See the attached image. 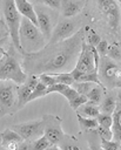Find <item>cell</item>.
Listing matches in <instances>:
<instances>
[{
	"instance_id": "cell-14",
	"label": "cell",
	"mask_w": 121,
	"mask_h": 150,
	"mask_svg": "<svg viewBox=\"0 0 121 150\" xmlns=\"http://www.w3.org/2000/svg\"><path fill=\"white\" fill-rule=\"evenodd\" d=\"M85 5V0H61L59 9L62 18H74L82 12Z\"/></svg>"
},
{
	"instance_id": "cell-38",
	"label": "cell",
	"mask_w": 121,
	"mask_h": 150,
	"mask_svg": "<svg viewBox=\"0 0 121 150\" xmlns=\"http://www.w3.org/2000/svg\"><path fill=\"white\" fill-rule=\"evenodd\" d=\"M0 148H1V135H0Z\"/></svg>"
},
{
	"instance_id": "cell-13",
	"label": "cell",
	"mask_w": 121,
	"mask_h": 150,
	"mask_svg": "<svg viewBox=\"0 0 121 150\" xmlns=\"http://www.w3.org/2000/svg\"><path fill=\"white\" fill-rule=\"evenodd\" d=\"M39 82V77L38 75H33V74H28L27 79L23 83L18 84L16 87V94H18V107L19 110L28 103V97L32 94L34 87L36 86V83Z\"/></svg>"
},
{
	"instance_id": "cell-12",
	"label": "cell",
	"mask_w": 121,
	"mask_h": 150,
	"mask_svg": "<svg viewBox=\"0 0 121 150\" xmlns=\"http://www.w3.org/2000/svg\"><path fill=\"white\" fill-rule=\"evenodd\" d=\"M34 11L36 14V21H38V27L40 29V32L42 33L43 38L48 41L53 30V20H52V15L51 13L47 11V8L36 5L34 6Z\"/></svg>"
},
{
	"instance_id": "cell-4",
	"label": "cell",
	"mask_w": 121,
	"mask_h": 150,
	"mask_svg": "<svg viewBox=\"0 0 121 150\" xmlns=\"http://www.w3.org/2000/svg\"><path fill=\"white\" fill-rule=\"evenodd\" d=\"M99 57L100 56H99L95 47L86 43L85 38H83V41L81 43V49H80V53L76 59V63H75L74 68L69 71L70 75L73 76L74 81H78L86 73L98 70Z\"/></svg>"
},
{
	"instance_id": "cell-22",
	"label": "cell",
	"mask_w": 121,
	"mask_h": 150,
	"mask_svg": "<svg viewBox=\"0 0 121 150\" xmlns=\"http://www.w3.org/2000/svg\"><path fill=\"white\" fill-rule=\"evenodd\" d=\"M29 143H31V149H33V150H45V149L55 148L54 145H52V143L47 139V137L45 135H41L40 137L35 138L34 141H32Z\"/></svg>"
},
{
	"instance_id": "cell-2",
	"label": "cell",
	"mask_w": 121,
	"mask_h": 150,
	"mask_svg": "<svg viewBox=\"0 0 121 150\" xmlns=\"http://www.w3.org/2000/svg\"><path fill=\"white\" fill-rule=\"evenodd\" d=\"M14 49L15 47L11 42L8 49L0 55V80L12 81L16 84H21L26 81L28 74H26L22 69L21 62L14 54Z\"/></svg>"
},
{
	"instance_id": "cell-16",
	"label": "cell",
	"mask_w": 121,
	"mask_h": 150,
	"mask_svg": "<svg viewBox=\"0 0 121 150\" xmlns=\"http://www.w3.org/2000/svg\"><path fill=\"white\" fill-rule=\"evenodd\" d=\"M110 130H112V139L120 142L121 141V104H120V100L117 101L116 107H115L114 111L112 112Z\"/></svg>"
},
{
	"instance_id": "cell-15",
	"label": "cell",
	"mask_w": 121,
	"mask_h": 150,
	"mask_svg": "<svg viewBox=\"0 0 121 150\" xmlns=\"http://www.w3.org/2000/svg\"><path fill=\"white\" fill-rule=\"evenodd\" d=\"M120 100V88H115V90H110L108 93H105L100 104H99V110L101 112H106V114H110L114 111L117 101Z\"/></svg>"
},
{
	"instance_id": "cell-11",
	"label": "cell",
	"mask_w": 121,
	"mask_h": 150,
	"mask_svg": "<svg viewBox=\"0 0 121 150\" xmlns=\"http://www.w3.org/2000/svg\"><path fill=\"white\" fill-rule=\"evenodd\" d=\"M43 127H45V120L42 117L39 120L14 124V125H12V129L14 131H16L22 137L23 141L32 142L35 138L43 135Z\"/></svg>"
},
{
	"instance_id": "cell-10",
	"label": "cell",
	"mask_w": 121,
	"mask_h": 150,
	"mask_svg": "<svg viewBox=\"0 0 121 150\" xmlns=\"http://www.w3.org/2000/svg\"><path fill=\"white\" fill-rule=\"evenodd\" d=\"M81 28V21L76 19H69V18H63L58 22L55 27H53L51 38L48 40V43H54L62 41L69 36H72L76 30Z\"/></svg>"
},
{
	"instance_id": "cell-24",
	"label": "cell",
	"mask_w": 121,
	"mask_h": 150,
	"mask_svg": "<svg viewBox=\"0 0 121 150\" xmlns=\"http://www.w3.org/2000/svg\"><path fill=\"white\" fill-rule=\"evenodd\" d=\"M106 56H108L109 59L120 62L121 60V48H120V43L119 42H114L112 45H108V50Z\"/></svg>"
},
{
	"instance_id": "cell-29",
	"label": "cell",
	"mask_w": 121,
	"mask_h": 150,
	"mask_svg": "<svg viewBox=\"0 0 121 150\" xmlns=\"http://www.w3.org/2000/svg\"><path fill=\"white\" fill-rule=\"evenodd\" d=\"M38 77H39V81L42 82L46 87H49V86L56 83L55 75L53 73H42V74H39Z\"/></svg>"
},
{
	"instance_id": "cell-5",
	"label": "cell",
	"mask_w": 121,
	"mask_h": 150,
	"mask_svg": "<svg viewBox=\"0 0 121 150\" xmlns=\"http://www.w3.org/2000/svg\"><path fill=\"white\" fill-rule=\"evenodd\" d=\"M0 2H1V11L4 15V20L9 30L11 42L15 47V49L22 54L23 50H22V47L19 40V27H20L21 16L15 6V1L14 0H0Z\"/></svg>"
},
{
	"instance_id": "cell-21",
	"label": "cell",
	"mask_w": 121,
	"mask_h": 150,
	"mask_svg": "<svg viewBox=\"0 0 121 150\" xmlns=\"http://www.w3.org/2000/svg\"><path fill=\"white\" fill-rule=\"evenodd\" d=\"M79 125L82 131H94L95 128L98 127V121L95 117H85L79 114H76Z\"/></svg>"
},
{
	"instance_id": "cell-35",
	"label": "cell",
	"mask_w": 121,
	"mask_h": 150,
	"mask_svg": "<svg viewBox=\"0 0 121 150\" xmlns=\"http://www.w3.org/2000/svg\"><path fill=\"white\" fill-rule=\"evenodd\" d=\"M38 4H42L45 6H47L51 9H59L60 8V1L61 0H35Z\"/></svg>"
},
{
	"instance_id": "cell-25",
	"label": "cell",
	"mask_w": 121,
	"mask_h": 150,
	"mask_svg": "<svg viewBox=\"0 0 121 150\" xmlns=\"http://www.w3.org/2000/svg\"><path fill=\"white\" fill-rule=\"evenodd\" d=\"M46 95H47V87H46L42 82L39 81V82L36 83V86L34 87L32 94L29 95L28 102L34 101V100H36V98H39V97H42V96H46Z\"/></svg>"
},
{
	"instance_id": "cell-30",
	"label": "cell",
	"mask_w": 121,
	"mask_h": 150,
	"mask_svg": "<svg viewBox=\"0 0 121 150\" xmlns=\"http://www.w3.org/2000/svg\"><path fill=\"white\" fill-rule=\"evenodd\" d=\"M100 148L103 150H119L120 142H116L114 139H101Z\"/></svg>"
},
{
	"instance_id": "cell-23",
	"label": "cell",
	"mask_w": 121,
	"mask_h": 150,
	"mask_svg": "<svg viewBox=\"0 0 121 150\" xmlns=\"http://www.w3.org/2000/svg\"><path fill=\"white\" fill-rule=\"evenodd\" d=\"M101 40L99 33H96L93 28H89V27H85V42L88 43L89 46H93L95 47L99 41Z\"/></svg>"
},
{
	"instance_id": "cell-33",
	"label": "cell",
	"mask_w": 121,
	"mask_h": 150,
	"mask_svg": "<svg viewBox=\"0 0 121 150\" xmlns=\"http://www.w3.org/2000/svg\"><path fill=\"white\" fill-rule=\"evenodd\" d=\"M95 49L99 54V56H106L108 50V41L107 40H100L99 43L95 46Z\"/></svg>"
},
{
	"instance_id": "cell-9",
	"label": "cell",
	"mask_w": 121,
	"mask_h": 150,
	"mask_svg": "<svg viewBox=\"0 0 121 150\" xmlns=\"http://www.w3.org/2000/svg\"><path fill=\"white\" fill-rule=\"evenodd\" d=\"M45 127H43V135L47 139L55 146V149H60L61 143L63 142L66 134L62 130V120L56 115H43Z\"/></svg>"
},
{
	"instance_id": "cell-32",
	"label": "cell",
	"mask_w": 121,
	"mask_h": 150,
	"mask_svg": "<svg viewBox=\"0 0 121 150\" xmlns=\"http://www.w3.org/2000/svg\"><path fill=\"white\" fill-rule=\"evenodd\" d=\"M98 136L101 138V139H112V130L110 128H105V127H101L98 124V127L95 128L94 130Z\"/></svg>"
},
{
	"instance_id": "cell-36",
	"label": "cell",
	"mask_w": 121,
	"mask_h": 150,
	"mask_svg": "<svg viewBox=\"0 0 121 150\" xmlns=\"http://www.w3.org/2000/svg\"><path fill=\"white\" fill-rule=\"evenodd\" d=\"M4 38H9V30L4 19H0V40Z\"/></svg>"
},
{
	"instance_id": "cell-34",
	"label": "cell",
	"mask_w": 121,
	"mask_h": 150,
	"mask_svg": "<svg viewBox=\"0 0 121 150\" xmlns=\"http://www.w3.org/2000/svg\"><path fill=\"white\" fill-rule=\"evenodd\" d=\"M78 94H79V93H78V91H76L72 86H66V87H65V89L61 91V95H62L63 97H66L68 101H69V100H72V98H74Z\"/></svg>"
},
{
	"instance_id": "cell-27",
	"label": "cell",
	"mask_w": 121,
	"mask_h": 150,
	"mask_svg": "<svg viewBox=\"0 0 121 150\" xmlns=\"http://www.w3.org/2000/svg\"><path fill=\"white\" fill-rule=\"evenodd\" d=\"M54 75H55L56 82H59V83H63V84H67V86H72L73 82H74V79H73V76L70 75L69 71L54 73Z\"/></svg>"
},
{
	"instance_id": "cell-26",
	"label": "cell",
	"mask_w": 121,
	"mask_h": 150,
	"mask_svg": "<svg viewBox=\"0 0 121 150\" xmlns=\"http://www.w3.org/2000/svg\"><path fill=\"white\" fill-rule=\"evenodd\" d=\"M95 83L93 82H87V81H74L72 87L79 93V94H82V95H86L88 93V90L94 86Z\"/></svg>"
},
{
	"instance_id": "cell-19",
	"label": "cell",
	"mask_w": 121,
	"mask_h": 150,
	"mask_svg": "<svg viewBox=\"0 0 121 150\" xmlns=\"http://www.w3.org/2000/svg\"><path fill=\"white\" fill-rule=\"evenodd\" d=\"M0 135H1V148L8 143H21L23 141L22 137L16 131H14L12 128L2 130Z\"/></svg>"
},
{
	"instance_id": "cell-6",
	"label": "cell",
	"mask_w": 121,
	"mask_h": 150,
	"mask_svg": "<svg viewBox=\"0 0 121 150\" xmlns=\"http://www.w3.org/2000/svg\"><path fill=\"white\" fill-rule=\"evenodd\" d=\"M121 69L120 62H116L108 56H100L99 57V66H98V75L100 83L108 89L112 88H120L121 82Z\"/></svg>"
},
{
	"instance_id": "cell-1",
	"label": "cell",
	"mask_w": 121,
	"mask_h": 150,
	"mask_svg": "<svg viewBox=\"0 0 121 150\" xmlns=\"http://www.w3.org/2000/svg\"><path fill=\"white\" fill-rule=\"evenodd\" d=\"M83 38L85 27H81L72 36L62 41L47 43L35 52L22 53V69L26 74L33 75L70 71L76 63Z\"/></svg>"
},
{
	"instance_id": "cell-7",
	"label": "cell",
	"mask_w": 121,
	"mask_h": 150,
	"mask_svg": "<svg viewBox=\"0 0 121 150\" xmlns=\"http://www.w3.org/2000/svg\"><path fill=\"white\" fill-rule=\"evenodd\" d=\"M16 87L12 81L0 80V116L13 115L19 110Z\"/></svg>"
},
{
	"instance_id": "cell-18",
	"label": "cell",
	"mask_w": 121,
	"mask_h": 150,
	"mask_svg": "<svg viewBox=\"0 0 121 150\" xmlns=\"http://www.w3.org/2000/svg\"><path fill=\"white\" fill-rule=\"evenodd\" d=\"M106 93V88L102 86V84H94L89 90L88 93L86 94L87 96V102L88 103H92V104H95V105H99L103 95Z\"/></svg>"
},
{
	"instance_id": "cell-8",
	"label": "cell",
	"mask_w": 121,
	"mask_h": 150,
	"mask_svg": "<svg viewBox=\"0 0 121 150\" xmlns=\"http://www.w3.org/2000/svg\"><path fill=\"white\" fill-rule=\"evenodd\" d=\"M96 7L107 26L115 33L120 29V4L116 0H95Z\"/></svg>"
},
{
	"instance_id": "cell-31",
	"label": "cell",
	"mask_w": 121,
	"mask_h": 150,
	"mask_svg": "<svg viewBox=\"0 0 121 150\" xmlns=\"http://www.w3.org/2000/svg\"><path fill=\"white\" fill-rule=\"evenodd\" d=\"M68 102H69L70 108L74 109V110H76L81 104H83V103L87 102V96H86V95H82V94H78L74 98L69 100Z\"/></svg>"
},
{
	"instance_id": "cell-37",
	"label": "cell",
	"mask_w": 121,
	"mask_h": 150,
	"mask_svg": "<svg viewBox=\"0 0 121 150\" xmlns=\"http://www.w3.org/2000/svg\"><path fill=\"white\" fill-rule=\"evenodd\" d=\"M8 45H9V42H8V38H4V39L0 40V55L6 50L5 46H8Z\"/></svg>"
},
{
	"instance_id": "cell-3",
	"label": "cell",
	"mask_w": 121,
	"mask_h": 150,
	"mask_svg": "<svg viewBox=\"0 0 121 150\" xmlns=\"http://www.w3.org/2000/svg\"><path fill=\"white\" fill-rule=\"evenodd\" d=\"M19 40L23 53L39 50L46 45V39L43 38L39 27L25 16H22L20 20Z\"/></svg>"
},
{
	"instance_id": "cell-17",
	"label": "cell",
	"mask_w": 121,
	"mask_h": 150,
	"mask_svg": "<svg viewBox=\"0 0 121 150\" xmlns=\"http://www.w3.org/2000/svg\"><path fill=\"white\" fill-rule=\"evenodd\" d=\"M14 1H15V6H16L18 12L20 13V15L27 18L34 25L38 26L36 14H35V11H34V6L28 0H14Z\"/></svg>"
},
{
	"instance_id": "cell-20",
	"label": "cell",
	"mask_w": 121,
	"mask_h": 150,
	"mask_svg": "<svg viewBox=\"0 0 121 150\" xmlns=\"http://www.w3.org/2000/svg\"><path fill=\"white\" fill-rule=\"evenodd\" d=\"M99 112H100L99 105H95V104H92V103H88V102L81 104L76 109V114H79L81 116H85V117H96V115Z\"/></svg>"
},
{
	"instance_id": "cell-28",
	"label": "cell",
	"mask_w": 121,
	"mask_h": 150,
	"mask_svg": "<svg viewBox=\"0 0 121 150\" xmlns=\"http://www.w3.org/2000/svg\"><path fill=\"white\" fill-rule=\"evenodd\" d=\"M96 121H98V124L101 125V127H105V128H110L112 125V115L110 114H106V112H99L96 115Z\"/></svg>"
}]
</instances>
